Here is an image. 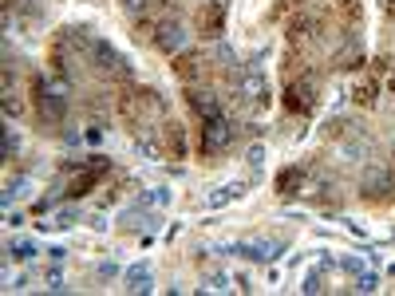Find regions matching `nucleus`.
<instances>
[{"label": "nucleus", "mask_w": 395, "mask_h": 296, "mask_svg": "<svg viewBox=\"0 0 395 296\" xmlns=\"http://www.w3.org/2000/svg\"><path fill=\"white\" fill-rule=\"evenodd\" d=\"M32 91H36V107H40L43 123H60V118L68 115V95H63V87H52L43 76H36Z\"/></svg>", "instance_id": "1"}, {"label": "nucleus", "mask_w": 395, "mask_h": 296, "mask_svg": "<svg viewBox=\"0 0 395 296\" xmlns=\"http://www.w3.org/2000/svg\"><path fill=\"white\" fill-rule=\"evenodd\" d=\"M233 253L237 257H250V261H277L281 257V249H284V241L281 237H241V241H233Z\"/></svg>", "instance_id": "2"}, {"label": "nucleus", "mask_w": 395, "mask_h": 296, "mask_svg": "<svg viewBox=\"0 0 395 296\" xmlns=\"http://www.w3.org/2000/svg\"><path fill=\"white\" fill-rule=\"evenodd\" d=\"M233 135H237V127H233L225 115L206 118V123H202V154H222L225 146L233 143Z\"/></svg>", "instance_id": "3"}, {"label": "nucleus", "mask_w": 395, "mask_h": 296, "mask_svg": "<svg viewBox=\"0 0 395 296\" xmlns=\"http://www.w3.org/2000/svg\"><path fill=\"white\" fill-rule=\"evenodd\" d=\"M107 174H111V158H107V154H91V158L83 162V174H79L76 182H71L68 194H71V198H83L87 190L99 186V182H103Z\"/></svg>", "instance_id": "4"}, {"label": "nucleus", "mask_w": 395, "mask_h": 296, "mask_svg": "<svg viewBox=\"0 0 395 296\" xmlns=\"http://www.w3.org/2000/svg\"><path fill=\"white\" fill-rule=\"evenodd\" d=\"M284 107H289L292 115H312V107H317V79L312 76L292 79L289 91H284Z\"/></svg>", "instance_id": "5"}, {"label": "nucleus", "mask_w": 395, "mask_h": 296, "mask_svg": "<svg viewBox=\"0 0 395 296\" xmlns=\"http://www.w3.org/2000/svg\"><path fill=\"white\" fill-rule=\"evenodd\" d=\"M155 48L166 51V56H178V51L186 48V28H182L178 20H163V24L155 28Z\"/></svg>", "instance_id": "6"}, {"label": "nucleus", "mask_w": 395, "mask_h": 296, "mask_svg": "<svg viewBox=\"0 0 395 296\" xmlns=\"http://www.w3.org/2000/svg\"><path fill=\"white\" fill-rule=\"evenodd\" d=\"M83 51H87V59H91L95 68H103V71H127V68H123V56H119V51H115L107 40H95V36H91Z\"/></svg>", "instance_id": "7"}, {"label": "nucleus", "mask_w": 395, "mask_h": 296, "mask_svg": "<svg viewBox=\"0 0 395 296\" xmlns=\"http://www.w3.org/2000/svg\"><path fill=\"white\" fill-rule=\"evenodd\" d=\"M237 95L241 99H250V103H265V95H269V83H265V76H261L257 68H250V71H237Z\"/></svg>", "instance_id": "8"}, {"label": "nucleus", "mask_w": 395, "mask_h": 296, "mask_svg": "<svg viewBox=\"0 0 395 296\" xmlns=\"http://www.w3.org/2000/svg\"><path fill=\"white\" fill-rule=\"evenodd\" d=\"M186 99H190V107L202 115V123H206V118H217V115H222V103H217V95L210 91V87H190Z\"/></svg>", "instance_id": "9"}, {"label": "nucleus", "mask_w": 395, "mask_h": 296, "mask_svg": "<svg viewBox=\"0 0 395 296\" xmlns=\"http://www.w3.org/2000/svg\"><path fill=\"white\" fill-rule=\"evenodd\" d=\"M391 174L387 170H371L368 178H364V198H376V202H387L391 198Z\"/></svg>", "instance_id": "10"}, {"label": "nucleus", "mask_w": 395, "mask_h": 296, "mask_svg": "<svg viewBox=\"0 0 395 296\" xmlns=\"http://www.w3.org/2000/svg\"><path fill=\"white\" fill-rule=\"evenodd\" d=\"M155 221H158V213L138 210V205H135V210H127V213L119 218V225L127 229V233H135V229H146V225H155Z\"/></svg>", "instance_id": "11"}, {"label": "nucleus", "mask_w": 395, "mask_h": 296, "mask_svg": "<svg viewBox=\"0 0 395 296\" xmlns=\"http://www.w3.org/2000/svg\"><path fill=\"white\" fill-rule=\"evenodd\" d=\"M123 280H127V292H146V288H150V265H143V261L130 265Z\"/></svg>", "instance_id": "12"}, {"label": "nucleus", "mask_w": 395, "mask_h": 296, "mask_svg": "<svg viewBox=\"0 0 395 296\" xmlns=\"http://www.w3.org/2000/svg\"><path fill=\"white\" fill-rule=\"evenodd\" d=\"M241 194H245V182H230V186H222L217 194H210L206 205H210V210H222V205H230L233 198H241Z\"/></svg>", "instance_id": "13"}, {"label": "nucleus", "mask_w": 395, "mask_h": 296, "mask_svg": "<svg viewBox=\"0 0 395 296\" xmlns=\"http://www.w3.org/2000/svg\"><path fill=\"white\" fill-rule=\"evenodd\" d=\"M301 178H304L301 166H284L281 174H277V194H284V198L297 194V182H301Z\"/></svg>", "instance_id": "14"}, {"label": "nucleus", "mask_w": 395, "mask_h": 296, "mask_svg": "<svg viewBox=\"0 0 395 296\" xmlns=\"http://www.w3.org/2000/svg\"><path fill=\"white\" fill-rule=\"evenodd\" d=\"M76 221H79V210H76V205H63V210L52 213V221H40V225L43 229H71Z\"/></svg>", "instance_id": "15"}, {"label": "nucleus", "mask_w": 395, "mask_h": 296, "mask_svg": "<svg viewBox=\"0 0 395 296\" xmlns=\"http://www.w3.org/2000/svg\"><path fill=\"white\" fill-rule=\"evenodd\" d=\"M202 32H206V36H217V32H222V4H210V9H202Z\"/></svg>", "instance_id": "16"}, {"label": "nucleus", "mask_w": 395, "mask_h": 296, "mask_svg": "<svg viewBox=\"0 0 395 296\" xmlns=\"http://www.w3.org/2000/svg\"><path fill=\"white\" fill-rule=\"evenodd\" d=\"M9 257H12V261H32V257H36V241H28V237L12 241V245H9Z\"/></svg>", "instance_id": "17"}, {"label": "nucleus", "mask_w": 395, "mask_h": 296, "mask_svg": "<svg viewBox=\"0 0 395 296\" xmlns=\"http://www.w3.org/2000/svg\"><path fill=\"white\" fill-rule=\"evenodd\" d=\"M24 190H28V178H12L9 186H4V205H12L20 194H24Z\"/></svg>", "instance_id": "18"}, {"label": "nucleus", "mask_w": 395, "mask_h": 296, "mask_svg": "<svg viewBox=\"0 0 395 296\" xmlns=\"http://www.w3.org/2000/svg\"><path fill=\"white\" fill-rule=\"evenodd\" d=\"M225 280H230V277H225L222 269H206V272H202V285H206V288H225Z\"/></svg>", "instance_id": "19"}, {"label": "nucleus", "mask_w": 395, "mask_h": 296, "mask_svg": "<svg viewBox=\"0 0 395 296\" xmlns=\"http://www.w3.org/2000/svg\"><path fill=\"white\" fill-rule=\"evenodd\" d=\"M371 99H376V83H371V79H364V83L356 87V103H364V107H368Z\"/></svg>", "instance_id": "20"}, {"label": "nucleus", "mask_w": 395, "mask_h": 296, "mask_svg": "<svg viewBox=\"0 0 395 296\" xmlns=\"http://www.w3.org/2000/svg\"><path fill=\"white\" fill-rule=\"evenodd\" d=\"M198 63H202L198 56H186V59L178 63V76H182V79H194V76H198Z\"/></svg>", "instance_id": "21"}, {"label": "nucleus", "mask_w": 395, "mask_h": 296, "mask_svg": "<svg viewBox=\"0 0 395 296\" xmlns=\"http://www.w3.org/2000/svg\"><path fill=\"white\" fill-rule=\"evenodd\" d=\"M166 198H170V190L155 186V190H146V194H143V202L146 205H166Z\"/></svg>", "instance_id": "22"}, {"label": "nucleus", "mask_w": 395, "mask_h": 296, "mask_svg": "<svg viewBox=\"0 0 395 296\" xmlns=\"http://www.w3.org/2000/svg\"><path fill=\"white\" fill-rule=\"evenodd\" d=\"M356 288H360V292H376V288H379L376 272H360V277H356Z\"/></svg>", "instance_id": "23"}, {"label": "nucleus", "mask_w": 395, "mask_h": 296, "mask_svg": "<svg viewBox=\"0 0 395 296\" xmlns=\"http://www.w3.org/2000/svg\"><path fill=\"white\" fill-rule=\"evenodd\" d=\"M20 150V138H16V131H4V158H12V154H16Z\"/></svg>", "instance_id": "24"}, {"label": "nucleus", "mask_w": 395, "mask_h": 296, "mask_svg": "<svg viewBox=\"0 0 395 296\" xmlns=\"http://www.w3.org/2000/svg\"><path fill=\"white\" fill-rule=\"evenodd\" d=\"M43 285L52 288V292H63V288H68V285H63V272H60V269L48 272V277H43Z\"/></svg>", "instance_id": "25"}, {"label": "nucleus", "mask_w": 395, "mask_h": 296, "mask_svg": "<svg viewBox=\"0 0 395 296\" xmlns=\"http://www.w3.org/2000/svg\"><path fill=\"white\" fill-rule=\"evenodd\" d=\"M146 4H150V0H123V9H127L130 16H143V12H146Z\"/></svg>", "instance_id": "26"}, {"label": "nucleus", "mask_w": 395, "mask_h": 296, "mask_svg": "<svg viewBox=\"0 0 395 296\" xmlns=\"http://www.w3.org/2000/svg\"><path fill=\"white\" fill-rule=\"evenodd\" d=\"M245 162H250L253 170H261V162H265V150H261V146H253V150H250V158H245Z\"/></svg>", "instance_id": "27"}, {"label": "nucleus", "mask_w": 395, "mask_h": 296, "mask_svg": "<svg viewBox=\"0 0 395 296\" xmlns=\"http://www.w3.org/2000/svg\"><path fill=\"white\" fill-rule=\"evenodd\" d=\"M115 272H119V265H99V272H95V277H99V280H107V277H115Z\"/></svg>", "instance_id": "28"}, {"label": "nucleus", "mask_w": 395, "mask_h": 296, "mask_svg": "<svg viewBox=\"0 0 395 296\" xmlns=\"http://www.w3.org/2000/svg\"><path fill=\"white\" fill-rule=\"evenodd\" d=\"M48 257H52V261H56V265H60V261H63V257H68V249H60V245H52V249H48Z\"/></svg>", "instance_id": "29"}, {"label": "nucleus", "mask_w": 395, "mask_h": 296, "mask_svg": "<svg viewBox=\"0 0 395 296\" xmlns=\"http://www.w3.org/2000/svg\"><path fill=\"white\" fill-rule=\"evenodd\" d=\"M9 288H16V292H20V288H28V277H24V272H20V277H12Z\"/></svg>", "instance_id": "30"}, {"label": "nucleus", "mask_w": 395, "mask_h": 296, "mask_svg": "<svg viewBox=\"0 0 395 296\" xmlns=\"http://www.w3.org/2000/svg\"><path fill=\"white\" fill-rule=\"evenodd\" d=\"M391 95H395V79H391Z\"/></svg>", "instance_id": "31"}]
</instances>
